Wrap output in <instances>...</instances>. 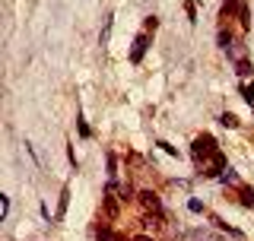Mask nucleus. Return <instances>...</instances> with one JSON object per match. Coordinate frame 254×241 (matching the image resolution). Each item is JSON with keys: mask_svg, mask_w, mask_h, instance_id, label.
Wrapping results in <instances>:
<instances>
[{"mask_svg": "<svg viewBox=\"0 0 254 241\" xmlns=\"http://www.w3.org/2000/svg\"><path fill=\"white\" fill-rule=\"evenodd\" d=\"M146 45H149L146 32H143V35H137V38H133V51H130V60H133V63H140V60H143V54H146Z\"/></svg>", "mask_w": 254, "mask_h": 241, "instance_id": "39448f33", "label": "nucleus"}, {"mask_svg": "<svg viewBox=\"0 0 254 241\" xmlns=\"http://www.w3.org/2000/svg\"><path fill=\"white\" fill-rule=\"evenodd\" d=\"M242 99L248 102V105L254 102V83H245V86H242Z\"/></svg>", "mask_w": 254, "mask_h": 241, "instance_id": "9b49d317", "label": "nucleus"}, {"mask_svg": "<svg viewBox=\"0 0 254 241\" xmlns=\"http://www.w3.org/2000/svg\"><path fill=\"white\" fill-rule=\"evenodd\" d=\"M133 241H153V238H149V235H137V238H133Z\"/></svg>", "mask_w": 254, "mask_h": 241, "instance_id": "a211bd4d", "label": "nucleus"}, {"mask_svg": "<svg viewBox=\"0 0 254 241\" xmlns=\"http://www.w3.org/2000/svg\"><path fill=\"white\" fill-rule=\"evenodd\" d=\"M229 45H232V35L222 29V32H219V48H229Z\"/></svg>", "mask_w": 254, "mask_h": 241, "instance_id": "4468645a", "label": "nucleus"}, {"mask_svg": "<svg viewBox=\"0 0 254 241\" xmlns=\"http://www.w3.org/2000/svg\"><path fill=\"white\" fill-rule=\"evenodd\" d=\"M159 26V22H156V16H149V19H146V26H143V29H146V32H153Z\"/></svg>", "mask_w": 254, "mask_h": 241, "instance_id": "f3484780", "label": "nucleus"}, {"mask_svg": "<svg viewBox=\"0 0 254 241\" xmlns=\"http://www.w3.org/2000/svg\"><path fill=\"white\" fill-rule=\"evenodd\" d=\"M95 241H124V235L111 232L108 226H99V229H95Z\"/></svg>", "mask_w": 254, "mask_h": 241, "instance_id": "423d86ee", "label": "nucleus"}, {"mask_svg": "<svg viewBox=\"0 0 254 241\" xmlns=\"http://www.w3.org/2000/svg\"><path fill=\"white\" fill-rule=\"evenodd\" d=\"M197 165H200V172L206 175V178H216L219 172H226V156H222V152L216 149V152H213V156L200 159V162H197Z\"/></svg>", "mask_w": 254, "mask_h": 241, "instance_id": "f03ea898", "label": "nucleus"}, {"mask_svg": "<svg viewBox=\"0 0 254 241\" xmlns=\"http://www.w3.org/2000/svg\"><path fill=\"white\" fill-rule=\"evenodd\" d=\"M121 197H115V184H108L105 190V216L108 219H118V213H121V203H118Z\"/></svg>", "mask_w": 254, "mask_h": 241, "instance_id": "20e7f679", "label": "nucleus"}, {"mask_svg": "<svg viewBox=\"0 0 254 241\" xmlns=\"http://www.w3.org/2000/svg\"><path fill=\"white\" fill-rule=\"evenodd\" d=\"M0 213H3V216L10 213V197H0Z\"/></svg>", "mask_w": 254, "mask_h": 241, "instance_id": "dca6fc26", "label": "nucleus"}, {"mask_svg": "<svg viewBox=\"0 0 254 241\" xmlns=\"http://www.w3.org/2000/svg\"><path fill=\"white\" fill-rule=\"evenodd\" d=\"M238 197H242V206L254 210V187H238Z\"/></svg>", "mask_w": 254, "mask_h": 241, "instance_id": "0eeeda50", "label": "nucleus"}, {"mask_svg": "<svg viewBox=\"0 0 254 241\" xmlns=\"http://www.w3.org/2000/svg\"><path fill=\"white\" fill-rule=\"evenodd\" d=\"M251 70H254L251 60H238V63H235V73H238V76H251Z\"/></svg>", "mask_w": 254, "mask_h": 241, "instance_id": "1a4fd4ad", "label": "nucleus"}, {"mask_svg": "<svg viewBox=\"0 0 254 241\" xmlns=\"http://www.w3.org/2000/svg\"><path fill=\"white\" fill-rule=\"evenodd\" d=\"M137 200H140V206H143L146 213H162V203H159L156 190H140V194H137Z\"/></svg>", "mask_w": 254, "mask_h": 241, "instance_id": "7ed1b4c3", "label": "nucleus"}, {"mask_svg": "<svg viewBox=\"0 0 254 241\" xmlns=\"http://www.w3.org/2000/svg\"><path fill=\"white\" fill-rule=\"evenodd\" d=\"M67 200H70V190L64 187V194H61V206H58V216H64V213H67Z\"/></svg>", "mask_w": 254, "mask_h": 241, "instance_id": "ddd939ff", "label": "nucleus"}, {"mask_svg": "<svg viewBox=\"0 0 254 241\" xmlns=\"http://www.w3.org/2000/svg\"><path fill=\"white\" fill-rule=\"evenodd\" d=\"M238 16H242V26H245V29H251V10H248L245 3H242V10H238Z\"/></svg>", "mask_w": 254, "mask_h": 241, "instance_id": "f8f14e48", "label": "nucleus"}, {"mask_svg": "<svg viewBox=\"0 0 254 241\" xmlns=\"http://www.w3.org/2000/svg\"><path fill=\"white\" fill-rule=\"evenodd\" d=\"M219 124H222V127H229V130H235V127H238V118H235V115H229V111H226V115L219 118Z\"/></svg>", "mask_w": 254, "mask_h": 241, "instance_id": "9d476101", "label": "nucleus"}, {"mask_svg": "<svg viewBox=\"0 0 254 241\" xmlns=\"http://www.w3.org/2000/svg\"><path fill=\"white\" fill-rule=\"evenodd\" d=\"M216 149H219V146H216V140H213L210 133H200L194 143H190V156H194L197 162H200V159H206V156H213Z\"/></svg>", "mask_w": 254, "mask_h": 241, "instance_id": "f257e3e1", "label": "nucleus"}, {"mask_svg": "<svg viewBox=\"0 0 254 241\" xmlns=\"http://www.w3.org/2000/svg\"><path fill=\"white\" fill-rule=\"evenodd\" d=\"M235 10H242V0H222V19H226L229 13H235Z\"/></svg>", "mask_w": 254, "mask_h": 241, "instance_id": "6e6552de", "label": "nucleus"}, {"mask_svg": "<svg viewBox=\"0 0 254 241\" xmlns=\"http://www.w3.org/2000/svg\"><path fill=\"white\" fill-rule=\"evenodd\" d=\"M108 175H111V178L118 175V162H115V156H108Z\"/></svg>", "mask_w": 254, "mask_h": 241, "instance_id": "2eb2a0df", "label": "nucleus"}]
</instances>
